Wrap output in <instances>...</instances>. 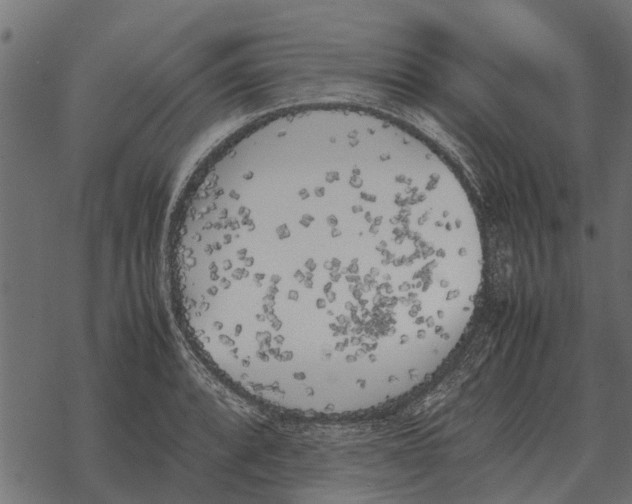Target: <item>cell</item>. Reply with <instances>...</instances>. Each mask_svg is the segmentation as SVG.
<instances>
[{
	"label": "cell",
	"mask_w": 632,
	"mask_h": 504,
	"mask_svg": "<svg viewBox=\"0 0 632 504\" xmlns=\"http://www.w3.org/2000/svg\"><path fill=\"white\" fill-rule=\"evenodd\" d=\"M190 258L237 347L314 388L383 379L457 341L484 266L460 181L389 128L263 139L220 186Z\"/></svg>",
	"instance_id": "obj_1"
}]
</instances>
